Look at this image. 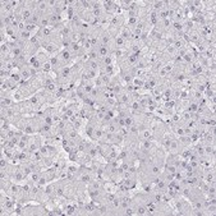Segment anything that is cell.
Listing matches in <instances>:
<instances>
[{
    "label": "cell",
    "mask_w": 216,
    "mask_h": 216,
    "mask_svg": "<svg viewBox=\"0 0 216 216\" xmlns=\"http://www.w3.org/2000/svg\"><path fill=\"white\" fill-rule=\"evenodd\" d=\"M124 120H126V126H127V127L134 126V119H133V116H129V115L124 116Z\"/></svg>",
    "instance_id": "cell-4"
},
{
    "label": "cell",
    "mask_w": 216,
    "mask_h": 216,
    "mask_svg": "<svg viewBox=\"0 0 216 216\" xmlns=\"http://www.w3.org/2000/svg\"><path fill=\"white\" fill-rule=\"evenodd\" d=\"M126 44H127V41L122 37L120 35H118L115 37V45H116V47H119V49H120V47H124V45H126Z\"/></svg>",
    "instance_id": "cell-2"
},
{
    "label": "cell",
    "mask_w": 216,
    "mask_h": 216,
    "mask_svg": "<svg viewBox=\"0 0 216 216\" xmlns=\"http://www.w3.org/2000/svg\"><path fill=\"white\" fill-rule=\"evenodd\" d=\"M95 129H96V128L93 127V124H92V123H88V124H87V126H86V133L90 136L91 138H92V136H93V132H95Z\"/></svg>",
    "instance_id": "cell-3"
},
{
    "label": "cell",
    "mask_w": 216,
    "mask_h": 216,
    "mask_svg": "<svg viewBox=\"0 0 216 216\" xmlns=\"http://www.w3.org/2000/svg\"><path fill=\"white\" fill-rule=\"evenodd\" d=\"M169 150H170L171 152H177L178 150H179V141L175 140V138H171V142H170Z\"/></svg>",
    "instance_id": "cell-1"
}]
</instances>
